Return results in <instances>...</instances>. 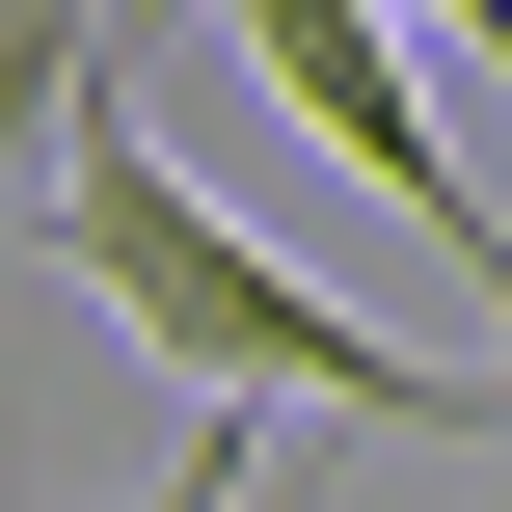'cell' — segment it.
I'll use <instances>...</instances> for the list:
<instances>
[{"mask_svg": "<svg viewBox=\"0 0 512 512\" xmlns=\"http://www.w3.org/2000/svg\"><path fill=\"white\" fill-rule=\"evenodd\" d=\"M162 54V27H135ZM135 54L81 81V135H54V189H27V243H81V297L135 324V351H189V378H243V405H351V432H405V459H512V378H432V351H378L297 243H243L162 135H135Z\"/></svg>", "mask_w": 512, "mask_h": 512, "instance_id": "cell-1", "label": "cell"}, {"mask_svg": "<svg viewBox=\"0 0 512 512\" xmlns=\"http://www.w3.org/2000/svg\"><path fill=\"white\" fill-rule=\"evenodd\" d=\"M135 27H162V0H0V216L54 189V135H81V81H108Z\"/></svg>", "mask_w": 512, "mask_h": 512, "instance_id": "cell-3", "label": "cell"}, {"mask_svg": "<svg viewBox=\"0 0 512 512\" xmlns=\"http://www.w3.org/2000/svg\"><path fill=\"white\" fill-rule=\"evenodd\" d=\"M405 27H486V54H512V0H405Z\"/></svg>", "mask_w": 512, "mask_h": 512, "instance_id": "cell-4", "label": "cell"}, {"mask_svg": "<svg viewBox=\"0 0 512 512\" xmlns=\"http://www.w3.org/2000/svg\"><path fill=\"white\" fill-rule=\"evenodd\" d=\"M216 27H243V81H270V108H297V135L378 189V216H432V243H459V297L512 324V189L432 135V54H405V0H216Z\"/></svg>", "mask_w": 512, "mask_h": 512, "instance_id": "cell-2", "label": "cell"}]
</instances>
